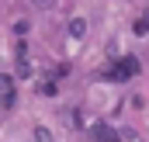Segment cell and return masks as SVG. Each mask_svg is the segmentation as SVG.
Segmentation results:
<instances>
[{
	"label": "cell",
	"mask_w": 149,
	"mask_h": 142,
	"mask_svg": "<svg viewBox=\"0 0 149 142\" xmlns=\"http://www.w3.org/2000/svg\"><path fill=\"white\" fill-rule=\"evenodd\" d=\"M42 3H49V0H42Z\"/></svg>",
	"instance_id": "cell-1"
}]
</instances>
